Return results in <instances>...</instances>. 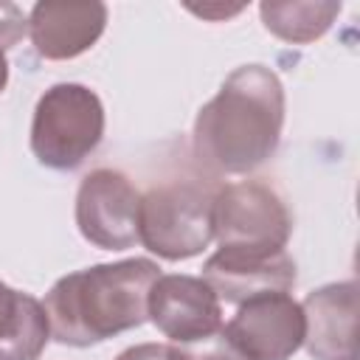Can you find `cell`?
I'll return each instance as SVG.
<instances>
[{"label": "cell", "instance_id": "cell-1", "mask_svg": "<svg viewBox=\"0 0 360 360\" xmlns=\"http://www.w3.org/2000/svg\"><path fill=\"white\" fill-rule=\"evenodd\" d=\"M284 84L267 65L228 73L217 96L200 107L191 149L217 174H248L276 155L284 129Z\"/></svg>", "mask_w": 360, "mask_h": 360}, {"label": "cell", "instance_id": "cell-2", "mask_svg": "<svg viewBox=\"0 0 360 360\" xmlns=\"http://www.w3.org/2000/svg\"><path fill=\"white\" fill-rule=\"evenodd\" d=\"M158 276V262L143 256L90 264L62 276L42 301L51 338L62 346L87 349L138 329L149 321L146 304Z\"/></svg>", "mask_w": 360, "mask_h": 360}, {"label": "cell", "instance_id": "cell-3", "mask_svg": "<svg viewBox=\"0 0 360 360\" xmlns=\"http://www.w3.org/2000/svg\"><path fill=\"white\" fill-rule=\"evenodd\" d=\"M219 186L200 180H169L141 194V245L166 262L202 253L214 239V194Z\"/></svg>", "mask_w": 360, "mask_h": 360}, {"label": "cell", "instance_id": "cell-4", "mask_svg": "<svg viewBox=\"0 0 360 360\" xmlns=\"http://www.w3.org/2000/svg\"><path fill=\"white\" fill-rule=\"evenodd\" d=\"M104 138V104L87 84H51L31 118V152L56 172H70L96 152Z\"/></svg>", "mask_w": 360, "mask_h": 360}, {"label": "cell", "instance_id": "cell-5", "mask_svg": "<svg viewBox=\"0 0 360 360\" xmlns=\"http://www.w3.org/2000/svg\"><path fill=\"white\" fill-rule=\"evenodd\" d=\"M292 217L281 194L262 180L219 186L214 194V239L219 248L284 250Z\"/></svg>", "mask_w": 360, "mask_h": 360}, {"label": "cell", "instance_id": "cell-6", "mask_svg": "<svg viewBox=\"0 0 360 360\" xmlns=\"http://www.w3.org/2000/svg\"><path fill=\"white\" fill-rule=\"evenodd\" d=\"M141 191L118 169H93L82 177L76 191V228L101 250H129L141 242L138 236Z\"/></svg>", "mask_w": 360, "mask_h": 360}, {"label": "cell", "instance_id": "cell-7", "mask_svg": "<svg viewBox=\"0 0 360 360\" xmlns=\"http://www.w3.org/2000/svg\"><path fill=\"white\" fill-rule=\"evenodd\" d=\"M222 335L245 360H290L304 346V309L290 292L256 295L236 307Z\"/></svg>", "mask_w": 360, "mask_h": 360}, {"label": "cell", "instance_id": "cell-8", "mask_svg": "<svg viewBox=\"0 0 360 360\" xmlns=\"http://www.w3.org/2000/svg\"><path fill=\"white\" fill-rule=\"evenodd\" d=\"M149 321L172 343H191L222 332V301L200 276H158L146 304Z\"/></svg>", "mask_w": 360, "mask_h": 360}, {"label": "cell", "instance_id": "cell-9", "mask_svg": "<svg viewBox=\"0 0 360 360\" xmlns=\"http://www.w3.org/2000/svg\"><path fill=\"white\" fill-rule=\"evenodd\" d=\"M205 284L225 304H242L267 292H290L295 284V262L287 250L219 248L205 259Z\"/></svg>", "mask_w": 360, "mask_h": 360}, {"label": "cell", "instance_id": "cell-10", "mask_svg": "<svg viewBox=\"0 0 360 360\" xmlns=\"http://www.w3.org/2000/svg\"><path fill=\"white\" fill-rule=\"evenodd\" d=\"M304 349L312 360H360L357 352V281L323 284L301 301Z\"/></svg>", "mask_w": 360, "mask_h": 360}, {"label": "cell", "instance_id": "cell-11", "mask_svg": "<svg viewBox=\"0 0 360 360\" xmlns=\"http://www.w3.org/2000/svg\"><path fill=\"white\" fill-rule=\"evenodd\" d=\"M107 6L104 3H68V0H45L34 3L28 11V37L34 51L42 59L65 62L90 51L104 28H107Z\"/></svg>", "mask_w": 360, "mask_h": 360}, {"label": "cell", "instance_id": "cell-12", "mask_svg": "<svg viewBox=\"0 0 360 360\" xmlns=\"http://www.w3.org/2000/svg\"><path fill=\"white\" fill-rule=\"evenodd\" d=\"M51 338L42 301L0 281V360H39Z\"/></svg>", "mask_w": 360, "mask_h": 360}, {"label": "cell", "instance_id": "cell-13", "mask_svg": "<svg viewBox=\"0 0 360 360\" xmlns=\"http://www.w3.org/2000/svg\"><path fill=\"white\" fill-rule=\"evenodd\" d=\"M340 3L335 0H309V3H259V14H262V22L264 28L284 39V42H292V45H307V42H315L321 39L332 22L338 20L340 14Z\"/></svg>", "mask_w": 360, "mask_h": 360}, {"label": "cell", "instance_id": "cell-14", "mask_svg": "<svg viewBox=\"0 0 360 360\" xmlns=\"http://www.w3.org/2000/svg\"><path fill=\"white\" fill-rule=\"evenodd\" d=\"M169 360H245L222 332L191 343H169Z\"/></svg>", "mask_w": 360, "mask_h": 360}, {"label": "cell", "instance_id": "cell-15", "mask_svg": "<svg viewBox=\"0 0 360 360\" xmlns=\"http://www.w3.org/2000/svg\"><path fill=\"white\" fill-rule=\"evenodd\" d=\"M28 34V14L17 3H0V51L14 48Z\"/></svg>", "mask_w": 360, "mask_h": 360}, {"label": "cell", "instance_id": "cell-16", "mask_svg": "<svg viewBox=\"0 0 360 360\" xmlns=\"http://www.w3.org/2000/svg\"><path fill=\"white\" fill-rule=\"evenodd\" d=\"M115 360H169V346L166 343H138L124 349Z\"/></svg>", "mask_w": 360, "mask_h": 360}, {"label": "cell", "instance_id": "cell-17", "mask_svg": "<svg viewBox=\"0 0 360 360\" xmlns=\"http://www.w3.org/2000/svg\"><path fill=\"white\" fill-rule=\"evenodd\" d=\"M8 84V59H6V51H0V96Z\"/></svg>", "mask_w": 360, "mask_h": 360}]
</instances>
